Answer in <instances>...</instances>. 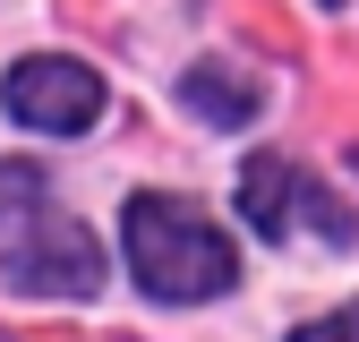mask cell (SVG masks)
I'll list each match as a JSON object with an SVG mask.
<instances>
[{
	"instance_id": "2",
	"label": "cell",
	"mask_w": 359,
	"mask_h": 342,
	"mask_svg": "<svg viewBox=\"0 0 359 342\" xmlns=\"http://www.w3.org/2000/svg\"><path fill=\"white\" fill-rule=\"evenodd\" d=\"M103 282V248L69 214H9V291L18 299H86Z\"/></svg>"
},
{
	"instance_id": "6",
	"label": "cell",
	"mask_w": 359,
	"mask_h": 342,
	"mask_svg": "<svg viewBox=\"0 0 359 342\" xmlns=\"http://www.w3.org/2000/svg\"><path fill=\"white\" fill-rule=\"evenodd\" d=\"M291 342H359V299H351V308H334V317H308Z\"/></svg>"
},
{
	"instance_id": "1",
	"label": "cell",
	"mask_w": 359,
	"mask_h": 342,
	"mask_svg": "<svg viewBox=\"0 0 359 342\" xmlns=\"http://www.w3.org/2000/svg\"><path fill=\"white\" fill-rule=\"evenodd\" d=\"M120 240H128V274H137L154 299H214V291H231V274H240L231 240H222L197 205L154 197V189L128 197Z\"/></svg>"
},
{
	"instance_id": "3",
	"label": "cell",
	"mask_w": 359,
	"mask_h": 342,
	"mask_svg": "<svg viewBox=\"0 0 359 342\" xmlns=\"http://www.w3.org/2000/svg\"><path fill=\"white\" fill-rule=\"evenodd\" d=\"M240 214H248L257 231H274V240H283L291 223H317L325 240H351L342 197H334V189H317L291 154H257V163L240 171Z\"/></svg>"
},
{
	"instance_id": "4",
	"label": "cell",
	"mask_w": 359,
	"mask_h": 342,
	"mask_svg": "<svg viewBox=\"0 0 359 342\" xmlns=\"http://www.w3.org/2000/svg\"><path fill=\"white\" fill-rule=\"evenodd\" d=\"M9 120L43 128V137H77L103 120V77L86 60H18L9 69Z\"/></svg>"
},
{
	"instance_id": "5",
	"label": "cell",
	"mask_w": 359,
	"mask_h": 342,
	"mask_svg": "<svg viewBox=\"0 0 359 342\" xmlns=\"http://www.w3.org/2000/svg\"><path fill=\"white\" fill-rule=\"evenodd\" d=\"M180 95H189V103H197L214 128H248V120L265 111L257 77H240V69H214V60H205V69H189V86H180Z\"/></svg>"
}]
</instances>
